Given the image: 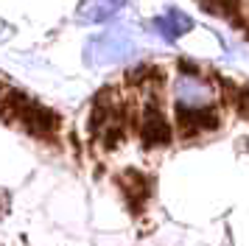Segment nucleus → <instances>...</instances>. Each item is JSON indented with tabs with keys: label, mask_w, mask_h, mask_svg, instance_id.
I'll return each instance as SVG.
<instances>
[{
	"label": "nucleus",
	"mask_w": 249,
	"mask_h": 246,
	"mask_svg": "<svg viewBox=\"0 0 249 246\" xmlns=\"http://www.w3.org/2000/svg\"><path fill=\"white\" fill-rule=\"evenodd\" d=\"M174 121H177V132L185 140H193V137L215 132L221 126V121H224V112H221V106H215V104H204V106H182V104H174Z\"/></svg>",
	"instance_id": "f257e3e1"
},
{
	"label": "nucleus",
	"mask_w": 249,
	"mask_h": 246,
	"mask_svg": "<svg viewBox=\"0 0 249 246\" xmlns=\"http://www.w3.org/2000/svg\"><path fill=\"white\" fill-rule=\"evenodd\" d=\"M129 56H135V42L124 28L92 36L90 42L84 45L87 65H115V62H126Z\"/></svg>",
	"instance_id": "f03ea898"
},
{
	"label": "nucleus",
	"mask_w": 249,
	"mask_h": 246,
	"mask_svg": "<svg viewBox=\"0 0 249 246\" xmlns=\"http://www.w3.org/2000/svg\"><path fill=\"white\" fill-rule=\"evenodd\" d=\"M137 134H140V143L146 145V148H165L174 140V129L165 121L162 106H160V101L154 92H148V98H146L140 123H137Z\"/></svg>",
	"instance_id": "7ed1b4c3"
},
{
	"label": "nucleus",
	"mask_w": 249,
	"mask_h": 246,
	"mask_svg": "<svg viewBox=\"0 0 249 246\" xmlns=\"http://www.w3.org/2000/svg\"><path fill=\"white\" fill-rule=\"evenodd\" d=\"M115 185L124 193V204L132 215H143L148 201L154 196V176H148L137 168H126L115 176Z\"/></svg>",
	"instance_id": "20e7f679"
},
{
	"label": "nucleus",
	"mask_w": 249,
	"mask_h": 246,
	"mask_svg": "<svg viewBox=\"0 0 249 246\" xmlns=\"http://www.w3.org/2000/svg\"><path fill=\"white\" fill-rule=\"evenodd\" d=\"M215 89L210 81H204V76L199 78H185L179 76L174 84V104L182 106H204V104H213Z\"/></svg>",
	"instance_id": "39448f33"
},
{
	"label": "nucleus",
	"mask_w": 249,
	"mask_h": 246,
	"mask_svg": "<svg viewBox=\"0 0 249 246\" xmlns=\"http://www.w3.org/2000/svg\"><path fill=\"white\" fill-rule=\"evenodd\" d=\"M129 0H84L76 11L79 22L84 25H92V22H107L109 17H115L118 11L124 9Z\"/></svg>",
	"instance_id": "423d86ee"
},
{
	"label": "nucleus",
	"mask_w": 249,
	"mask_h": 246,
	"mask_svg": "<svg viewBox=\"0 0 249 246\" xmlns=\"http://www.w3.org/2000/svg\"><path fill=\"white\" fill-rule=\"evenodd\" d=\"M154 31L162 34V39H168V42H177L182 34H188L193 28V20L188 17V14H182V11L171 9L165 11V14H160V17H154Z\"/></svg>",
	"instance_id": "0eeeda50"
},
{
	"label": "nucleus",
	"mask_w": 249,
	"mask_h": 246,
	"mask_svg": "<svg viewBox=\"0 0 249 246\" xmlns=\"http://www.w3.org/2000/svg\"><path fill=\"white\" fill-rule=\"evenodd\" d=\"M177 70H179V76H185V78H199V76H204V70L199 65H193L191 59H177Z\"/></svg>",
	"instance_id": "6e6552de"
},
{
	"label": "nucleus",
	"mask_w": 249,
	"mask_h": 246,
	"mask_svg": "<svg viewBox=\"0 0 249 246\" xmlns=\"http://www.w3.org/2000/svg\"><path fill=\"white\" fill-rule=\"evenodd\" d=\"M6 207H9V193L0 190V210H6Z\"/></svg>",
	"instance_id": "1a4fd4ad"
}]
</instances>
